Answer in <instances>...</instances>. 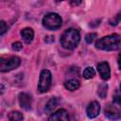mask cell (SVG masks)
<instances>
[{
	"mask_svg": "<svg viewBox=\"0 0 121 121\" xmlns=\"http://www.w3.org/2000/svg\"><path fill=\"white\" fill-rule=\"evenodd\" d=\"M120 44H121V36L116 33L104 36L95 42V47L97 49L106 50V51L117 50L120 47Z\"/></svg>",
	"mask_w": 121,
	"mask_h": 121,
	"instance_id": "6da1fadb",
	"label": "cell"
},
{
	"mask_svg": "<svg viewBox=\"0 0 121 121\" xmlns=\"http://www.w3.org/2000/svg\"><path fill=\"white\" fill-rule=\"evenodd\" d=\"M80 41L79 31L76 28H68L66 29L62 35L60 36V42L63 48L65 49H74L78 46Z\"/></svg>",
	"mask_w": 121,
	"mask_h": 121,
	"instance_id": "7a4b0ae2",
	"label": "cell"
},
{
	"mask_svg": "<svg viewBox=\"0 0 121 121\" xmlns=\"http://www.w3.org/2000/svg\"><path fill=\"white\" fill-rule=\"evenodd\" d=\"M43 25L47 29L55 30L61 26L62 20L58 13L49 12V13L45 14L44 17L43 18Z\"/></svg>",
	"mask_w": 121,
	"mask_h": 121,
	"instance_id": "3957f363",
	"label": "cell"
},
{
	"mask_svg": "<svg viewBox=\"0 0 121 121\" xmlns=\"http://www.w3.org/2000/svg\"><path fill=\"white\" fill-rule=\"evenodd\" d=\"M21 63V60L17 56H11L9 58L2 57L0 59V71L9 72L17 68Z\"/></svg>",
	"mask_w": 121,
	"mask_h": 121,
	"instance_id": "277c9868",
	"label": "cell"
},
{
	"mask_svg": "<svg viewBox=\"0 0 121 121\" xmlns=\"http://www.w3.org/2000/svg\"><path fill=\"white\" fill-rule=\"evenodd\" d=\"M51 81H52L51 72L47 69L42 70L38 83V91L40 93H46L51 86Z\"/></svg>",
	"mask_w": 121,
	"mask_h": 121,
	"instance_id": "5b68a950",
	"label": "cell"
},
{
	"mask_svg": "<svg viewBox=\"0 0 121 121\" xmlns=\"http://www.w3.org/2000/svg\"><path fill=\"white\" fill-rule=\"evenodd\" d=\"M105 116L113 121L121 119V108H118L114 104L109 103L105 108Z\"/></svg>",
	"mask_w": 121,
	"mask_h": 121,
	"instance_id": "8992f818",
	"label": "cell"
},
{
	"mask_svg": "<svg viewBox=\"0 0 121 121\" xmlns=\"http://www.w3.org/2000/svg\"><path fill=\"white\" fill-rule=\"evenodd\" d=\"M97 67V71L101 77L102 79L107 80L110 78L111 77V69H110V65L107 61H101L99 63H97L96 65Z\"/></svg>",
	"mask_w": 121,
	"mask_h": 121,
	"instance_id": "52a82bcc",
	"label": "cell"
},
{
	"mask_svg": "<svg viewBox=\"0 0 121 121\" xmlns=\"http://www.w3.org/2000/svg\"><path fill=\"white\" fill-rule=\"evenodd\" d=\"M48 121H69V114L66 110L60 109L50 114Z\"/></svg>",
	"mask_w": 121,
	"mask_h": 121,
	"instance_id": "ba28073f",
	"label": "cell"
},
{
	"mask_svg": "<svg viewBox=\"0 0 121 121\" xmlns=\"http://www.w3.org/2000/svg\"><path fill=\"white\" fill-rule=\"evenodd\" d=\"M18 98H19L20 106L23 109H25L26 111H28V110L31 109L32 97H31V95L29 94H27V93H20Z\"/></svg>",
	"mask_w": 121,
	"mask_h": 121,
	"instance_id": "9c48e42d",
	"label": "cell"
},
{
	"mask_svg": "<svg viewBox=\"0 0 121 121\" xmlns=\"http://www.w3.org/2000/svg\"><path fill=\"white\" fill-rule=\"evenodd\" d=\"M100 112V105L97 101H92L89 103L87 109H86V113L89 118H95L99 114Z\"/></svg>",
	"mask_w": 121,
	"mask_h": 121,
	"instance_id": "30bf717a",
	"label": "cell"
},
{
	"mask_svg": "<svg viewBox=\"0 0 121 121\" xmlns=\"http://www.w3.org/2000/svg\"><path fill=\"white\" fill-rule=\"evenodd\" d=\"M21 36L26 43H29L32 42L34 38V31L30 27H25L24 29L21 30Z\"/></svg>",
	"mask_w": 121,
	"mask_h": 121,
	"instance_id": "8fae6325",
	"label": "cell"
},
{
	"mask_svg": "<svg viewBox=\"0 0 121 121\" xmlns=\"http://www.w3.org/2000/svg\"><path fill=\"white\" fill-rule=\"evenodd\" d=\"M79 85H80L79 81L76 78H71L64 82V87L69 91H76L77 89L79 88Z\"/></svg>",
	"mask_w": 121,
	"mask_h": 121,
	"instance_id": "7c38bea8",
	"label": "cell"
},
{
	"mask_svg": "<svg viewBox=\"0 0 121 121\" xmlns=\"http://www.w3.org/2000/svg\"><path fill=\"white\" fill-rule=\"evenodd\" d=\"M58 103H59V100L57 97H51L45 105V111L47 112H51L58 106Z\"/></svg>",
	"mask_w": 121,
	"mask_h": 121,
	"instance_id": "4fadbf2b",
	"label": "cell"
},
{
	"mask_svg": "<svg viewBox=\"0 0 121 121\" xmlns=\"http://www.w3.org/2000/svg\"><path fill=\"white\" fill-rule=\"evenodd\" d=\"M23 118H24L23 113L18 111H12L9 113V119L10 121H22Z\"/></svg>",
	"mask_w": 121,
	"mask_h": 121,
	"instance_id": "5bb4252c",
	"label": "cell"
},
{
	"mask_svg": "<svg viewBox=\"0 0 121 121\" xmlns=\"http://www.w3.org/2000/svg\"><path fill=\"white\" fill-rule=\"evenodd\" d=\"M107 90H108V85L106 83H101L98 86L97 89V94L101 98H105L107 95Z\"/></svg>",
	"mask_w": 121,
	"mask_h": 121,
	"instance_id": "9a60e30c",
	"label": "cell"
},
{
	"mask_svg": "<svg viewBox=\"0 0 121 121\" xmlns=\"http://www.w3.org/2000/svg\"><path fill=\"white\" fill-rule=\"evenodd\" d=\"M95 74V72L94 68L91 67V66H88V67H86V68L84 69V71H83V78H86V79H89V78H94Z\"/></svg>",
	"mask_w": 121,
	"mask_h": 121,
	"instance_id": "2e32d148",
	"label": "cell"
},
{
	"mask_svg": "<svg viewBox=\"0 0 121 121\" xmlns=\"http://www.w3.org/2000/svg\"><path fill=\"white\" fill-rule=\"evenodd\" d=\"M120 22H121V11H119L112 19L110 20V25L111 26H116Z\"/></svg>",
	"mask_w": 121,
	"mask_h": 121,
	"instance_id": "e0dca14e",
	"label": "cell"
},
{
	"mask_svg": "<svg viewBox=\"0 0 121 121\" xmlns=\"http://www.w3.org/2000/svg\"><path fill=\"white\" fill-rule=\"evenodd\" d=\"M113 104L118 105L121 108V93H119L118 91L115 92L113 95Z\"/></svg>",
	"mask_w": 121,
	"mask_h": 121,
	"instance_id": "ac0fdd59",
	"label": "cell"
},
{
	"mask_svg": "<svg viewBox=\"0 0 121 121\" xmlns=\"http://www.w3.org/2000/svg\"><path fill=\"white\" fill-rule=\"evenodd\" d=\"M96 33H88L86 36H85V41L87 43H92L95 40V38H96Z\"/></svg>",
	"mask_w": 121,
	"mask_h": 121,
	"instance_id": "d6986e66",
	"label": "cell"
},
{
	"mask_svg": "<svg viewBox=\"0 0 121 121\" xmlns=\"http://www.w3.org/2000/svg\"><path fill=\"white\" fill-rule=\"evenodd\" d=\"M7 30H8L7 25H6V23L2 20V21L0 22V34H1V36H3Z\"/></svg>",
	"mask_w": 121,
	"mask_h": 121,
	"instance_id": "ffe728a7",
	"label": "cell"
},
{
	"mask_svg": "<svg viewBox=\"0 0 121 121\" xmlns=\"http://www.w3.org/2000/svg\"><path fill=\"white\" fill-rule=\"evenodd\" d=\"M11 47L14 51H20L22 48H23V44L20 43V42H15L11 44Z\"/></svg>",
	"mask_w": 121,
	"mask_h": 121,
	"instance_id": "44dd1931",
	"label": "cell"
},
{
	"mask_svg": "<svg viewBox=\"0 0 121 121\" xmlns=\"http://www.w3.org/2000/svg\"><path fill=\"white\" fill-rule=\"evenodd\" d=\"M117 62H118V66L121 69V53L118 55V59H117Z\"/></svg>",
	"mask_w": 121,
	"mask_h": 121,
	"instance_id": "7402d4cb",
	"label": "cell"
},
{
	"mask_svg": "<svg viewBox=\"0 0 121 121\" xmlns=\"http://www.w3.org/2000/svg\"><path fill=\"white\" fill-rule=\"evenodd\" d=\"M80 3H81V1H76V2H75V1H71V2H70L71 5H76V6H77V5H79Z\"/></svg>",
	"mask_w": 121,
	"mask_h": 121,
	"instance_id": "603a6c76",
	"label": "cell"
},
{
	"mask_svg": "<svg viewBox=\"0 0 121 121\" xmlns=\"http://www.w3.org/2000/svg\"><path fill=\"white\" fill-rule=\"evenodd\" d=\"M120 91H121V83H120Z\"/></svg>",
	"mask_w": 121,
	"mask_h": 121,
	"instance_id": "cb8c5ba5",
	"label": "cell"
}]
</instances>
